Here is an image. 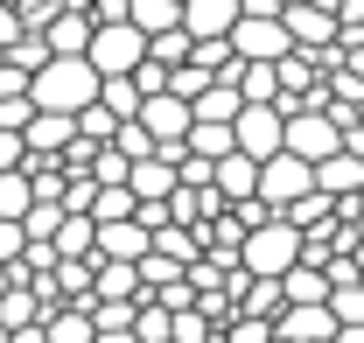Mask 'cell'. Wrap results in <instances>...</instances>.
I'll use <instances>...</instances> for the list:
<instances>
[{
    "instance_id": "6da1fadb",
    "label": "cell",
    "mask_w": 364,
    "mask_h": 343,
    "mask_svg": "<svg viewBox=\"0 0 364 343\" xmlns=\"http://www.w3.org/2000/svg\"><path fill=\"white\" fill-rule=\"evenodd\" d=\"M28 105L36 112H56V120H77L98 105V70L85 56H49L43 70L28 78Z\"/></svg>"
},
{
    "instance_id": "7a4b0ae2",
    "label": "cell",
    "mask_w": 364,
    "mask_h": 343,
    "mask_svg": "<svg viewBox=\"0 0 364 343\" xmlns=\"http://www.w3.org/2000/svg\"><path fill=\"white\" fill-rule=\"evenodd\" d=\"M231 56H238V63H287V56H294L287 28H280V0H238Z\"/></svg>"
},
{
    "instance_id": "3957f363",
    "label": "cell",
    "mask_w": 364,
    "mask_h": 343,
    "mask_svg": "<svg viewBox=\"0 0 364 343\" xmlns=\"http://www.w3.org/2000/svg\"><path fill=\"white\" fill-rule=\"evenodd\" d=\"M294 266H301V231H294L287 217L245 231V246H238V273H245V280H287Z\"/></svg>"
},
{
    "instance_id": "277c9868",
    "label": "cell",
    "mask_w": 364,
    "mask_h": 343,
    "mask_svg": "<svg viewBox=\"0 0 364 343\" xmlns=\"http://www.w3.org/2000/svg\"><path fill=\"white\" fill-rule=\"evenodd\" d=\"M280 28L301 56L336 49V0H280Z\"/></svg>"
},
{
    "instance_id": "5b68a950",
    "label": "cell",
    "mask_w": 364,
    "mask_h": 343,
    "mask_svg": "<svg viewBox=\"0 0 364 343\" xmlns=\"http://www.w3.org/2000/svg\"><path fill=\"white\" fill-rule=\"evenodd\" d=\"M85 63L98 70V78H134L140 63H147V36H140L134 21H119V28H91Z\"/></svg>"
},
{
    "instance_id": "8992f818",
    "label": "cell",
    "mask_w": 364,
    "mask_h": 343,
    "mask_svg": "<svg viewBox=\"0 0 364 343\" xmlns=\"http://www.w3.org/2000/svg\"><path fill=\"white\" fill-rule=\"evenodd\" d=\"M231 140H238V154H245L252 169H267V162H280V140H287V120H280L273 105H245V112L231 120Z\"/></svg>"
},
{
    "instance_id": "52a82bcc",
    "label": "cell",
    "mask_w": 364,
    "mask_h": 343,
    "mask_svg": "<svg viewBox=\"0 0 364 343\" xmlns=\"http://www.w3.org/2000/svg\"><path fill=\"white\" fill-rule=\"evenodd\" d=\"M280 154H294L301 169H322V162L343 154V133L329 127L322 112H294V120H287V140H280Z\"/></svg>"
},
{
    "instance_id": "ba28073f",
    "label": "cell",
    "mask_w": 364,
    "mask_h": 343,
    "mask_svg": "<svg viewBox=\"0 0 364 343\" xmlns=\"http://www.w3.org/2000/svg\"><path fill=\"white\" fill-rule=\"evenodd\" d=\"M309 189H316V169H301L294 154H280V162H267V169H259V204H267L273 217H287Z\"/></svg>"
},
{
    "instance_id": "9c48e42d",
    "label": "cell",
    "mask_w": 364,
    "mask_h": 343,
    "mask_svg": "<svg viewBox=\"0 0 364 343\" xmlns=\"http://www.w3.org/2000/svg\"><path fill=\"white\" fill-rule=\"evenodd\" d=\"M238 0H182V36L189 43H231Z\"/></svg>"
},
{
    "instance_id": "30bf717a",
    "label": "cell",
    "mask_w": 364,
    "mask_h": 343,
    "mask_svg": "<svg viewBox=\"0 0 364 343\" xmlns=\"http://www.w3.org/2000/svg\"><path fill=\"white\" fill-rule=\"evenodd\" d=\"M147 253H154V238H147L140 224H98V246H91V259H105V266H140Z\"/></svg>"
},
{
    "instance_id": "8fae6325",
    "label": "cell",
    "mask_w": 364,
    "mask_h": 343,
    "mask_svg": "<svg viewBox=\"0 0 364 343\" xmlns=\"http://www.w3.org/2000/svg\"><path fill=\"white\" fill-rule=\"evenodd\" d=\"M273 337L280 343H336V322H329V308H280Z\"/></svg>"
},
{
    "instance_id": "7c38bea8",
    "label": "cell",
    "mask_w": 364,
    "mask_h": 343,
    "mask_svg": "<svg viewBox=\"0 0 364 343\" xmlns=\"http://www.w3.org/2000/svg\"><path fill=\"white\" fill-rule=\"evenodd\" d=\"M210 189L225 196V211H238V204H252V196H259V169H252L245 154H231V162L210 169Z\"/></svg>"
},
{
    "instance_id": "4fadbf2b",
    "label": "cell",
    "mask_w": 364,
    "mask_h": 343,
    "mask_svg": "<svg viewBox=\"0 0 364 343\" xmlns=\"http://www.w3.org/2000/svg\"><path fill=\"white\" fill-rule=\"evenodd\" d=\"M43 43H49V56H85L91 49V7H63Z\"/></svg>"
},
{
    "instance_id": "5bb4252c",
    "label": "cell",
    "mask_w": 364,
    "mask_h": 343,
    "mask_svg": "<svg viewBox=\"0 0 364 343\" xmlns=\"http://www.w3.org/2000/svg\"><path fill=\"white\" fill-rule=\"evenodd\" d=\"M316 189L329 196V204H358V196H364V169L350 162V154H336V162L316 169Z\"/></svg>"
},
{
    "instance_id": "9a60e30c",
    "label": "cell",
    "mask_w": 364,
    "mask_h": 343,
    "mask_svg": "<svg viewBox=\"0 0 364 343\" xmlns=\"http://www.w3.org/2000/svg\"><path fill=\"white\" fill-rule=\"evenodd\" d=\"M127 189H134V204H168L182 182H176L168 162H134V169H127Z\"/></svg>"
},
{
    "instance_id": "2e32d148",
    "label": "cell",
    "mask_w": 364,
    "mask_h": 343,
    "mask_svg": "<svg viewBox=\"0 0 364 343\" xmlns=\"http://www.w3.org/2000/svg\"><path fill=\"white\" fill-rule=\"evenodd\" d=\"M98 112H112L119 127H134L140 120V85L134 78H98Z\"/></svg>"
},
{
    "instance_id": "e0dca14e",
    "label": "cell",
    "mask_w": 364,
    "mask_h": 343,
    "mask_svg": "<svg viewBox=\"0 0 364 343\" xmlns=\"http://www.w3.org/2000/svg\"><path fill=\"white\" fill-rule=\"evenodd\" d=\"M280 301H287V308H329V280H322L316 266H294V273L280 280Z\"/></svg>"
},
{
    "instance_id": "ac0fdd59",
    "label": "cell",
    "mask_w": 364,
    "mask_h": 343,
    "mask_svg": "<svg viewBox=\"0 0 364 343\" xmlns=\"http://www.w3.org/2000/svg\"><path fill=\"white\" fill-rule=\"evenodd\" d=\"M43 322H49V315L36 308L28 287H7V295H0V337H14V329H43Z\"/></svg>"
},
{
    "instance_id": "d6986e66",
    "label": "cell",
    "mask_w": 364,
    "mask_h": 343,
    "mask_svg": "<svg viewBox=\"0 0 364 343\" xmlns=\"http://www.w3.org/2000/svg\"><path fill=\"white\" fill-rule=\"evenodd\" d=\"M127 21H134L140 36H168V28H182V0H134Z\"/></svg>"
},
{
    "instance_id": "ffe728a7",
    "label": "cell",
    "mask_w": 364,
    "mask_h": 343,
    "mask_svg": "<svg viewBox=\"0 0 364 343\" xmlns=\"http://www.w3.org/2000/svg\"><path fill=\"white\" fill-rule=\"evenodd\" d=\"M287 224H294L301 238H309V231H336V204H329L322 189H309V196H301V204L287 211Z\"/></svg>"
},
{
    "instance_id": "44dd1931",
    "label": "cell",
    "mask_w": 364,
    "mask_h": 343,
    "mask_svg": "<svg viewBox=\"0 0 364 343\" xmlns=\"http://www.w3.org/2000/svg\"><path fill=\"white\" fill-rule=\"evenodd\" d=\"M91 246H98V224H91V217H63V231H56L49 253L56 259H91Z\"/></svg>"
},
{
    "instance_id": "7402d4cb",
    "label": "cell",
    "mask_w": 364,
    "mask_h": 343,
    "mask_svg": "<svg viewBox=\"0 0 364 343\" xmlns=\"http://www.w3.org/2000/svg\"><path fill=\"white\" fill-rule=\"evenodd\" d=\"M238 98H245V105H273V98H280L273 63H238Z\"/></svg>"
},
{
    "instance_id": "603a6c76",
    "label": "cell",
    "mask_w": 364,
    "mask_h": 343,
    "mask_svg": "<svg viewBox=\"0 0 364 343\" xmlns=\"http://www.w3.org/2000/svg\"><path fill=\"white\" fill-rule=\"evenodd\" d=\"M154 253H161V259H176L182 273H189V266L203 259V246H196V231H182V224H168V231H154Z\"/></svg>"
},
{
    "instance_id": "cb8c5ba5",
    "label": "cell",
    "mask_w": 364,
    "mask_h": 343,
    "mask_svg": "<svg viewBox=\"0 0 364 343\" xmlns=\"http://www.w3.org/2000/svg\"><path fill=\"white\" fill-rule=\"evenodd\" d=\"M43 337H49V343H98V337H91V315H85V308H56V315L43 322Z\"/></svg>"
},
{
    "instance_id": "d4e9b609",
    "label": "cell",
    "mask_w": 364,
    "mask_h": 343,
    "mask_svg": "<svg viewBox=\"0 0 364 343\" xmlns=\"http://www.w3.org/2000/svg\"><path fill=\"white\" fill-rule=\"evenodd\" d=\"M28 211H36V189H28V175H0V224H21Z\"/></svg>"
},
{
    "instance_id": "484cf974",
    "label": "cell",
    "mask_w": 364,
    "mask_h": 343,
    "mask_svg": "<svg viewBox=\"0 0 364 343\" xmlns=\"http://www.w3.org/2000/svg\"><path fill=\"white\" fill-rule=\"evenodd\" d=\"M56 231H63V204H36V211L21 217V238L28 246H56Z\"/></svg>"
},
{
    "instance_id": "4316f807",
    "label": "cell",
    "mask_w": 364,
    "mask_h": 343,
    "mask_svg": "<svg viewBox=\"0 0 364 343\" xmlns=\"http://www.w3.org/2000/svg\"><path fill=\"white\" fill-rule=\"evenodd\" d=\"M28 169V147H21V133H0V175H21Z\"/></svg>"
},
{
    "instance_id": "83f0119b",
    "label": "cell",
    "mask_w": 364,
    "mask_h": 343,
    "mask_svg": "<svg viewBox=\"0 0 364 343\" xmlns=\"http://www.w3.org/2000/svg\"><path fill=\"white\" fill-rule=\"evenodd\" d=\"M225 343H273V329H267V322H245V315H238V322L225 329Z\"/></svg>"
},
{
    "instance_id": "f1b7e54d",
    "label": "cell",
    "mask_w": 364,
    "mask_h": 343,
    "mask_svg": "<svg viewBox=\"0 0 364 343\" xmlns=\"http://www.w3.org/2000/svg\"><path fill=\"white\" fill-rule=\"evenodd\" d=\"M21 253H28V238H21V224H0V266H14Z\"/></svg>"
},
{
    "instance_id": "f546056e",
    "label": "cell",
    "mask_w": 364,
    "mask_h": 343,
    "mask_svg": "<svg viewBox=\"0 0 364 343\" xmlns=\"http://www.w3.org/2000/svg\"><path fill=\"white\" fill-rule=\"evenodd\" d=\"M21 43V21H14V7H0V56Z\"/></svg>"
},
{
    "instance_id": "4dcf8cb0",
    "label": "cell",
    "mask_w": 364,
    "mask_h": 343,
    "mask_svg": "<svg viewBox=\"0 0 364 343\" xmlns=\"http://www.w3.org/2000/svg\"><path fill=\"white\" fill-rule=\"evenodd\" d=\"M7 343H49V337H43V329H14Z\"/></svg>"
},
{
    "instance_id": "1f68e13d",
    "label": "cell",
    "mask_w": 364,
    "mask_h": 343,
    "mask_svg": "<svg viewBox=\"0 0 364 343\" xmlns=\"http://www.w3.org/2000/svg\"><path fill=\"white\" fill-rule=\"evenodd\" d=\"M336 343H364V329H336Z\"/></svg>"
},
{
    "instance_id": "d6a6232c",
    "label": "cell",
    "mask_w": 364,
    "mask_h": 343,
    "mask_svg": "<svg viewBox=\"0 0 364 343\" xmlns=\"http://www.w3.org/2000/svg\"><path fill=\"white\" fill-rule=\"evenodd\" d=\"M0 295H7V266H0Z\"/></svg>"
},
{
    "instance_id": "836d02e7",
    "label": "cell",
    "mask_w": 364,
    "mask_h": 343,
    "mask_svg": "<svg viewBox=\"0 0 364 343\" xmlns=\"http://www.w3.org/2000/svg\"><path fill=\"white\" fill-rule=\"evenodd\" d=\"M273 343H280V337H273Z\"/></svg>"
}]
</instances>
